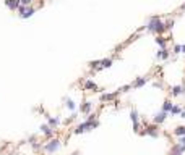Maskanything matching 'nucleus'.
<instances>
[{
	"mask_svg": "<svg viewBox=\"0 0 185 155\" xmlns=\"http://www.w3.org/2000/svg\"><path fill=\"white\" fill-rule=\"evenodd\" d=\"M146 31L148 32H153V34H156V36H163V32L166 31V26H164V21L159 18L158 15L156 16H151V18L148 20V23H146Z\"/></svg>",
	"mask_w": 185,
	"mask_h": 155,
	"instance_id": "f257e3e1",
	"label": "nucleus"
},
{
	"mask_svg": "<svg viewBox=\"0 0 185 155\" xmlns=\"http://www.w3.org/2000/svg\"><path fill=\"white\" fill-rule=\"evenodd\" d=\"M16 11H18L20 18L28 20V18H31V16L36 13V7H33V5H28V7H25V5H18Z\"/></svg>",
	"mask_w": 185,
	"mask_h": 155,
	"instance_id": "f03ea898",
	"label": "nucleus"
},
{
	"mask_svg": "<svg viewBox=\"0 0 185 155\" xmlns=\"http://www.w3.org/2000/svg\"><path fill=\"white\" fill-rule=\"evenodd\" d=\"M99 126V123L97 121H85V123H81V124H78L77 126V129H75V134H81V133H86V131H89V129H94V128H97Z\"/></svg>",
	"mask_w": 185,
	"mask_h": 155,
	"instance_id": "7ed1b4c3",
	"label": "nucleus"
},
{
	"mask_svg": "<svg viewBox=\"0 0 185 155\" xmlns=\"http://www.w3.org/2000/svg\"><path fill=\"white\" fill-rule=\"evenodd\" d=\"M59 147H60V141L59 139H52V141H49L47 144L44 146V150L49 152V153H54Z\"/></svg>",
	"mask_w": 185,
	"mask_h": 155,
	"instance_id": "20e7f679",
	"label": "nucleus"
},
{
	"mask_svg": "<svg viewBox=\"0 0 185 155\" xmlns=\"http://www.w3.org/2000/svg\"><path fill=\"white\" fill-rule=\"evenodd\" d=\"M120 94V90H115V92H111V94H102L101 95V100L102 102H111V100H115L119 97Z\"/></svg>",
	"mask_w": 185,
	"mask_h": 155,
	"instance_id": "39448f33",
	"label": "nucleus"
},
{
	"mask_svg": "<svg viewBox=\"0 0 185 155\" xmlns=\"http://www.w3.org/2000/svg\"><path fill=\"white\" fill-rule=\"evenodd\" d=\"M171 94H172V97H177V95L185 94V84H182V86H174V87L171 89Z\"/></svg>",
	"mask_w": 185,
	"mask_h": 155,
	"instance_id": "423d86ee",
	"label": "nucleus"
},
{
	"mask_svg": "<svg viewBox=\"0 0 185 155\" xmlns=\"http://www.w3.org/2000/svg\"><path fill=\"white\" fill-rule=\"evenodd\" d=\"M166 116H167V113H166V112H159V113H156V115H154V118H153L154 124H161V123H164Z\"/></svg>",
	"mask_w": 185,
	"mask_h": 155,
	"instance_id": "0eeeda50",
	"label": "nucleus"
},
{
	"mask_svg": "<svg viewBox=\"0 0 185 155\" xmlns=\"http://www.w3.org/2000/svg\"><path fill=\"white\" fill-rule=\"evenodd\" d=\"M169 50H167V49H159L158 50V54H156V58H158V60H167V58H169Z\"/></svg>",
	"mask_w": 185,
	"mask_h": 155,
	"instance_id": "6e6552de",
	"label": "nucleus"
},
{
	"mask_svg": "<svg viewBox=\"0 0 185 155\" xmlns=\"http://www.w3.org/2000/svg\"><path fill=\"white\" fill-rule=\"evenodd\" d=\"M143 134H148V136H151V137H158L159 136L158 128H156V126H146V131H144Z\"/></svg>",
	"mask_w": 185,
	"mask_h": 155,
	"instance_id": "1a4fd4ad",
	"label": "nucleus"
},
{
	"mask_svg": "<svg viewBox=\"0 0 185 155\" xmlns=\"http://www.w3.org/2000/svg\"><path fill=\"white\" fill-rule=\"evenodd\" d=\"M83 87L86 90H97V84L94 81H91V79H86L85 84H83Z\"/></svg>",
	"mask_w": 185,
	"mask_h": 155,
	"instance_id": "9d476101",
	"label": "nucleus"
},
{
	"mask_svg": "<svg viewBox=\"0 0 185 155\" xmlns=\"http://www.w3.org/2000/svg\"><path fill=\"white\" fill-rule=\"evenodd\" d=\"M3 2L11 11H15L16 8H18V5H20V0H3Z\"/></svg>",
	"mask_w": 185,
	"mask_h": 155,
	"instance_id": "9b49d317",
	"label": "nucleus"
},
{
	"mask_svg": "<svg viewBox=\"0 0 185 155\" xmlns=\"http://www.w3.org/2000/svg\"><path fill=\"white\" fill-rule=\"evenodd\" d=\"M148 83V78H138L136 81L132 84V87H135V89H140V87H143L144 84Z\"/></svg>",
	"mask_w": 185,
	"mask_h": 155,
	"instance_id": "f8f14e48",
	"label": "nucleus"
},
{
	"mask_svg": "<svg viewBox=\"0 0 185 155\" xmlns=\"http://www.w3.org/2000/svg\"><path fill=\"white\" fill-rule=\"evenodd\" d=\"M41 133H44L47 137H50L52 134H54V129H52L49 124H42V126H41Z\"/></svg>",
	"mask_w": 185,
	"mask_h": 155,
	"instance_id": "ddd939ff",
	"label": "nucleus"
},
{
	"mask_svg": "<svg viewBox=\"0 0 185 155\" xmlns=\"http://www.w3.org/2000/svg\"><path fill=\"white\" fill-rule=\"evenodd\" d=\"M91 108H92V103L91 102H85L83 105L80 107V110H81V113H89Z\"/></svg>",
	"mask_w": 185,
	"mask_h": 155,
	"instance_id": "4468645a",
	"label": "nucleus"
},
{
	"mask_svg": "<svg viewBox=\"0 0 185 155\" xmlns=\"http://www.w3.org/2000/svg\"><path fill=\"white\" fill-rule=\"evenodd\" d=\"M156 44H158V45H159L161 49H166L167 39H166V37H163V36H158V37H156Z\"/></svg>",
	"mask_w": 185,
	"mask_h": 155,
	"instance_id": "2eb2a0df",
	"label": "nucleus"
},
{
	"mask_svg": "<svg viewBox=\"0 0 185 155\" xmlns=\"http://www.w3.org/2000/svg\"><path fill=\"white\" fill-rule=\"evenodd\" d=\"M112 63H114L112 58H104V60H101V68H111Z\"/></svg>",
	"mask_w": 185,
	"mask_h": 155,
	"instance_id": "dca6fc26",
	"label": "nucleus"
},
{
	"mask_svg": "<svg viewBox=\"0 0 185 155\" xmlns=\"http://www.w3.org/2000/svg\"><path fill=\"white\" fill-rule=\"evenodd\" d=\"M47 120H49V126L50 128H55V126H59V123H60V120L59 118H52V116H47Z\"/></svg>",
	"mask_w": 185,
	"mask_h": 155,
	"instance_id": "f3484780",
	"label": "nucleus"
},
{
	"mask_svg": "<svg viewBox=\"0 0 185 155\" xmlns=\"http://www.w3.org/2000/svg\"><path fill=\"white\" fill-rule=\"evenodd\" d=\"M88 65H89V68H92V70H102V68H101V60H94V61H89Z\"/></svg>",
	"mask_w": 185,
	"mask_h": 155,
	"instance_id": "a211bd4d",
	"label": "nucleus"
},
{
	"mask_svg": "<svg viewBox=\"0 0 185 155\" xmlns=\"http://www.w3.org/2000/svg\"><path fill=\"white\" fill-rule=\"evenodd\" d=\"M174 134L175 136H185V126H177V128L174 129Z\"/></svg>",
	"mask_w": 185,
	"mask_h": 155,
	"instance_id": "6ab92c4d",
	"label": "nucleus"
},
{
	"mask_svg": "<svg viewBox=\"0 0 185 155\" xmlns=\"http://www.w3.org/2000/svg\"><path fill=\"white\" fill-rule=\"evenodd\" d=\"M171 108H172V102H171V100H166V102H164V105H163V112L169 113V112H171Z\"/></svg>",
	"mask_w": 185,
	"mask_h": 155,
	"instance_id": "aec40b11",
	"label": "nucleus"
},
{
	"mask_svg": "<svg viewBox=\"0 0 185 155\" xmlns=\"http://www.w3.org/2000/svg\"><path fill=\"white\" fill-rule=\"evenodd\" d=\"M130 118H132V121H133V124L138 123V112L136 110H132L130 112Z\"/></svg>",
	"mask_w": 185,
	"mask_h": 155,
	"instance_id": "412c9836",
	"label": "nucleus"
},
{
	"mask_svg": "<svg viewBox=\"0 0 185 155\" xmlns=\"http://www.w3.org/2000/svg\"><path fill=\"white\" fill-rule=\"evenodd\" d=\"M65 107L68 108V110H75V103L72 99H65Z\"/></svg>",
	"mask_w": 185,
	"mask_h": 155,
	"instance_id": "4be33fe9",
	"label": "nucleus"
},
{
	"mask_svg": "<svg viewBox=\"0 0 185 155\" xmlns=\"http://www.w3.org/2000/svg\"><path fill=\"white\" fill-rule=\"evenodd\" d=\"M182 112V108L180 107H179V105H172V108H171V115H179V113H180Z\"/></svg>",
	"mask_w": 185,
	"mask_h": 155,
	"instance_id": "5701e85b",
	"label": "nucleus"
},
{
	"mask_svg": "<svg viewBox=\"0 0 185 155\" xmlns=\"http://www.w3.org/2000/svg\"><path fill=\"white\" fill-rule=\"evenodd\" d=\"M164 26H166V31H171L172 28H174V20H167L164 23Z\"/></svg>",
	"mask_w": 185,
	"mask_h": 155,
	"instance_id": "b1692460",
	"label": "nucleus"
},
{
	"mask_svg": "<svg viewBox=\"0 0 185 155\" xmlns=\"http://www.w3.org/2000/svg\"><path fill=\"white\" fill-rule=\"evenodd\" d=\"M31 3H33V0H20V5H25V7H28Z\"/></svg>",
	"mask_w": 185,
	"mask_h": 155,
	"instance_id": "393cba45",
	"label": "nucleus"
},
{
	"mask_svg": "<svg viewBox=\"0 0 185 155\" xmlns=\"http://www.w3.org/2000/svg\"><path fill=\"white\" fill-rule=\"evenodd\" d=\"M130 87H132V86H124V87H120L119 90H120V92H128Z\"/></svg>",
	"mask_w": 185,
	"mask_h": 155,
	"instance_id": "a878e982",
	"label": "nucleus"
},
{
	"mask_svg": "<svg viewBox=\"0 0 185 155\" xmlns=\"http://www.w3.org/2000/svg\"><path fill=\"white\" fill-rule=\"evenodd\" d=\"M174 54H180V45H174Z\"/></svg>",
	"mask_w": 185,
	"mask_h": 155,
	"instance_id": "bb28decb",
	"label": "nucleus"
},
{
	"mask_svg": "<svg viewBox=\"0 0 185 155\" xmlns=\"http://www.w3.org/2000/svg\"><path fill=\"white\" fill-rule=\"evenodd\" d=\"M179 144H183V146H185V136H182V139L179 141Z\"/></svg>",
	"mask_w": 185,
	"mask_h": 155,
	"instance_id": "cd10ccee",
	"label": "nucleus"
},
{
	"mask_svg": "<svg viewBox=\"0 0 185 155\" xmlns=\"http://www.w3.org/2000/svg\"><path fill=\"white\" fill-rule=\"evenodd\" d=\"M180 54H185V44L180 45Z\"/></svg>",
	"mask_w": 185,
	"mask_h": 155,
	"instance_id": "c85d7f7f",
	"label": "nucleus"
},
{
	"mask_svg": "<svg viewBox=\"0 0 185 155\" xmlns=\"http://www.w3.org/2000/svg\"><path fill=\"white\" fill-rule=\"evenodd\" d=\"M179 115H180V118H185V110H182V112L179 113Z\"/></svg>",
	"mask_w": 185,
	"mask_h": 155,
	"instance_id": "c756f323",
	"label": "nucleus"
},
{
	"mask_svg": "<svg viewBox=\"0 0 185 155\" xmlns=\"http://www.w3.org/2000/svg\"><path fill=\"white\" fill-rule=\"evenodd\" d=\"M182 10H185V3H183V5H182Z\"/></svg>",
	"mask_w": 185,
	"mask_h": 155,
	"instance_id": "7c9ffc66",
	"label": "nucleus"
}]
</instances>
